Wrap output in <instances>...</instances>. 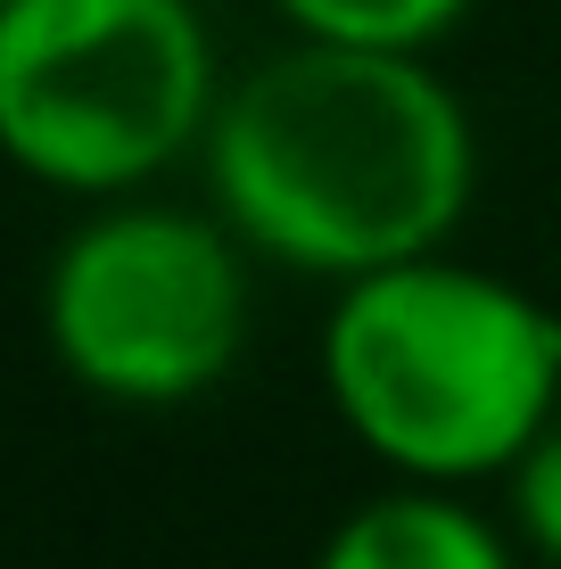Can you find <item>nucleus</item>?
I'll return each instance as SVG.
<instances>
[{
  "mask_svg": "<svg viewBox=\"0 0 561 569\" xmlns=\"http://www.w3.org/2000/svg\"><path fill=\"white\" fill-rule=\"evenodd\" d=\"M199 173L257 264L339 289L454 240L479 190V132L421 50L289 33V50L223 83Z\"/></svg>",
  "mask_w": 561,
  "mask_h": 569,
  "instance_id": "f257e3e1",
  "label": "nucleus"
},
{
  "mask_svg": "<svg viewBox=\"0 0 561 569\" xmlns=\"http://www.w3.org/2000/svg\"><path fill=\"white\" fill-rule=\"evenodd\" d=\"M322 397L397 479H504L561 413V313L537 289L430 248L331 289Z\"/></svg>",
  "mask_w": 561,
  "mask_h": 569,
  "instance_id": "f03ea898",
  "label": "nucleus"
},
{
  "mask_svg": "<svg viewBox=\"0 0 561 569\" xmlns=\"http://www.w3.org/2000/svg\"><path fill=\"white\" fill-rule=\"evenodd\" d=\"M223 100L199 0H9L0 157L67 199H132L199 157Z\"/></svg>",
  "mask_w": 561,
  "mask_h": 569,
  "instance_id": "7ed1b4c3",
  "label": "nucleus"
},
{
  "mask_svg": "<svg viewBox=\"0 0 561 569\" xmlns=\"http://www.w3.org/2000/svg\"><path fill=\"white\" fill-rule=\"evenodd\" d=\"M248 257L216 207L100 199L42 264V339L83 397L124 413L199 405L248 347Z\"/></svg>",
  "mask_w": 561,
  "mask_h": 569,
  "instance_id": "20e7f679",
  "label": "nucleus"
},
{
  "mask_svg": "<svg viewBox=\"0 0 561 569\" xmlns=\"http://www.w3.org/2000/svg\"><path fill=\"white\" fill-rule=\"evenodd\" d=\"M314 569H520V561H512L504 528L462 503V487L397 479L389 496L355 503L322 537Z\"/></svg>",
  "mask_w": 561,
  "mask_h": 569,
  "instance_id": "39448f33",
  "label": "nucleus"
},
{
  "mask_svg": "<svg viewBox=\"0 0 561 569\" xmlns=\"http://www.w3.org/2000/svg\"><path fill=\"white\" fill-rule=\"evenodd\" d=\"M281 26L305 42H347V50H421L430 58L447 33L471 17V0H273Z\"/></svg>",
  "mask_w": 561,
  "mask_h": 569,
  "instance_id": "423d86ee",
  "label": "nucleus"
},
{
  "mask_svg": "<svg viewBox=\"0 0 561 569\" xmlns=\"http://www.w3.org/2000/svg\"><path fill=\"white\" fill-rule=\"evenodd\" d=\"M504 479H512V528L529 537V553L561 561V413L537 429V446L504 470Z\"/></svg>",
  "mask_w": 561,
  "mask_h": 569,
  "instance_id": "0eeeda50",
  "label": "nucleus"
},
{
  "mask_svg": "<svg viewBox=\"0 0 561 569\" xmlns=\"http://www.w3.org/2000/svg\"><path fill=\"white\" fill-rule=\"evenodd\" d=\"M545 569H561V561H545Z\"/></svg>",
  "mask_w": 561,
  "mask_h": 569,
  "instance_id": "6e6552de",
  "label": "nucleus"
},
{
  "mask_svg": "<svg viewBox=\"0 0 561 569\" xmlns=\"http://www.w3.org/2000/svg\"><path fill=\"white\" fill-rule=\"evenodd\" d=\"M0 9H9V0H0Z\"/></svg>",
  "mask_w": 561,
  "mask_h": 569,
  "instance_id": "1a4fd4ad",
  "label": "nucleus"
}]
</instances>
